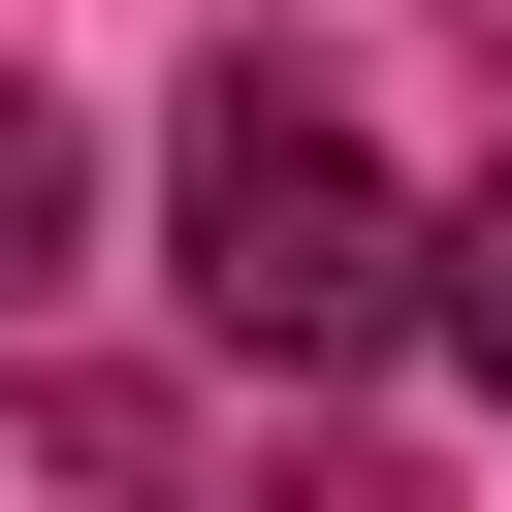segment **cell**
Wrapping results in <instances>:
<instances>
[{"label": "cell", "instance_id": "cell-1", "mask_svg": "<svg viewBox=\"0 0 512 512\" xmlns=\"http://www.w3.org/2000/svg\"><path fill=\"white\" fill-rule=\"evenodd\" d=\"M160 224H192V320H224L256 384H352V352H416V192L352 160V96H320V64H192V128H160Z\"/></svg>", "mask_w": 512, "mask_h": 512}, {"label": "cell", "instance_id": "cell-2", "mask_svg": "<svg viewBox=\"0 0 512 512\" xmlns=\"http://www.w3.org/2000/svg\"><path fill=\"white\" fill-rule=\"evenodd\" d=\"M416 320H448V352H480V416H512V160H480V192H416Z\"/></svg>", "mask_w": 512, "mask_h": 512}, {"label": "cell", "instance_id": "cell-3", "mask_svg": "<svg viewBox=\"0 0 512 512\" xmlns=\"http://www.w3.org/2000/svg\"><path fill=\"white\" fill-rule=\"evenodd\" d=\"M64 256H96V160H64V96H32V64H0V320H32V288H64Z\"/></svg>", "mask_w": 512, "mask_h": 512}]
</instances>
